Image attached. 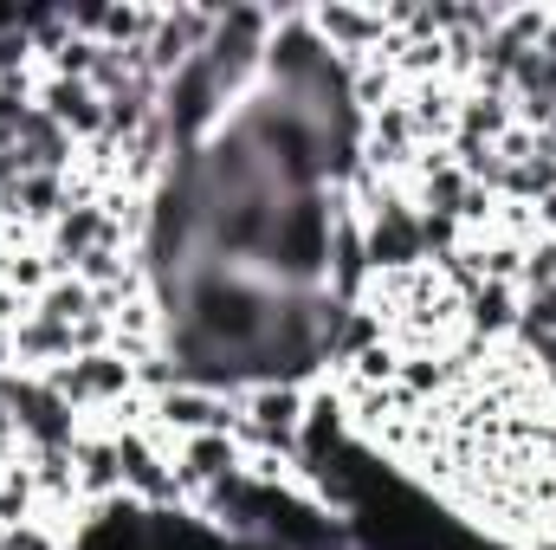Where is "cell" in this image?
Returning a JSON list of instances; mask_svg holds the SVG:
<instances>
[{"label": "cell", "mask_w": 556, "mask_h": 550, "mask_svg": "<svg viewBox=\"0 0 556 550\" xmlns=\"http://www.w3.org/2000/svg\"><path fill=\"white\" fill-rule=\"evenodd\" d=\"M33 104H39V111H46V117H52L72 142H78V149L104 137V98H98L85 78H52V72H39V98H33Z\"/></svg>", "instance_id": "277c9868"}, {"label": "cell", "mask_w": 556, "mask_h": 550, "mask_svg": "<svg viewBox=\"0 0 556 550\" xmlns=\"http://www.w3.org/2000/svg\"><path fill=\"white\" fill-rule=\"evenodd\" d=\"M531 291H556V240H551V234H538V240L525 247V278H518V298H531Z\"/></svg>", "instance_id": "9c48e42d"}, {"label": "cell", "mask_w": 556, "mask_h": 550, "mask_svg": "<svg viewBox=\"0 0 556 550\" xmlns=\"http://www.w3.org/2000/svg\"><path fill=\"white\" fill-rule=\"evenodd\" d=\"M7 363H13V330L0 324V370H7Z\"/></svg>", "instance_id": "7c38bea8"}, {"label": "cell", "mask_w": 556, "mask_h": 550, "mask_svg": "<svg viewBox=\"0 0 556 550\" xmlns=\"http://www.w3.org/2000/svg\"><path fill=\"white\" fill-rule=\"evenodd\" d=\"M26 518H39V486H33L26 453H13V460H0V532H13Z\"/></svg>", "instance_id": "ba28073f"}, {"label": "cell", "mask_w": 556, "mask_h": 550, "mask_svg": "<svg viewBox=\"0 0 556 550\" xmlns=\"http://www.w3.org/2000/svg\"><path fill=\"white\" fill-rule=\"evenodd\" d=\"M65 525H52V518H26V525H13V532H0V550H65Z\"/></svg>", "instance_id": "30bf717a"}, {"label": "cell", "mask_w": 556, "mask_h": 550, "mask_svg": "<svg viewBox=\"0 0 556 550\" xmlns=\"http://www.w3.org/2000/svg\"><path fill=\"white\" fill-rule=\"evenodd\" d=\"M538 550H556V532H551V538H538Z\"/></svg>", "instance_id": "5bb4252c"}, {"label": "cell", "mask_w": 556, "mask_h": 550, "mask_svg": "<svg viewBox=\"0 0 556 550\" xmlns=\"http://www.w3.org/2000/svg\"><path fill=\"white\" fill-rule=\"evenodd\" d=\"M72 466H78V499L98 505V499H117L124 492V460H117V434L111 427H85L78 447H72Z\"/></svg>", "instance_id": "5b68a950"}, {"label": "cell", "mask_w": 556, "mask_h": 550, "mask_svg": "<svg viewBox=\"0 0 556 550\" xmlns=\"http://www.w3.org/2000/svg\"><path fill=\"white\" fill-rule=\"evenodd\" d=\"M46 383L72 402V409L85 414H111L124 409L130 396H137V370L117 357V350H91V357H72V363H59V370H46Z\"/></svg>", "instance_id": "6da1fadb"}, {"label": "cell", "mask_w": 556, "mask_h": 550, "mask_svg": "<svg viewBox=\"0 0 556 550\" xmlns=\"http://www.w3.org/2000/svg\"><path fill=\"white\" fill-rule=\"evenodd\" d=\"M311 26H317V39H324L343 65H369V59H382L389 39H395V26H389L382 7H350V0L311 7Z\"/></svg>", "instance_id": "7a4b0ae2"}, {"label": "cell", "mask_w": 556, "mask_h": 550, "mask_svg": "<svg viewBox=\"0 0 556 550\" xmlns=\"http://www.w3.org/2000/svg\"><path fill=\"white\" fill-rule=\"evenodd\" d=\"M518 311H525V298H518L511 285H479V291H466V298H459L466 337H479V343L511 337V330H518Z\"/></svg>", "instance_id": "8992f818"}, {"label": "cell", "mask_w": 556, "mask_h": 550, "mask_svg": "<svg viewBox=\"0 0 556 550\" xmlns=\"http://www.w3.org/2000/svg\"><path fill=\"white\" fill-rule=\"evenodd\" d=\"M538 46H544V52L556 59V13H551V26H544V39H538Z\"/></svg>", "instance_id": "4fadbf2b"}, {"label": "cell", "mask_w": 556, "mask_h": 550, "mask_svg": "<svg viewBox=\"0 0 556 550\" xmlns=\"http://www.w3.org/2000/svg\"><path fill=\"white\" fill-rule=\"evenodd\" d=\"M33 311L52 317V324H85V317H98V291H91L78 273H59L39 298H33Z\"/></svg>", "instance_id": "52a82bcc"}, {"label": "cell", "mask_w": 556, "mask_h": 550, "mask_svg": "<svg viewBox=\"0 0 556 550\" xmlns=\"http://www.w3.org/2000/svg\"><path fill=\"white\" fill-rule=\"evenodd\" d=\"M175 479H181V492H188V505L207 492V486H220V479H233V473H247V447L233 440V434H188V440H175Z\"/></svg>", "instance_id": "3957f363"}, {"label": "cell", "mask_w": 556, "mask_h": 550, "mask_svg": "<svg viewBox=\"0 0 556 550\" xmlns=\"http://www.w3.org/2000/svg\"><path fill=\"white\" fill-rule=\"evenodd\" d=\"M531 221H538V234H551V240H556V188L538 201V208H531Z\"/></svg>", "instance_id": "8fae6325"}]
</instances>
